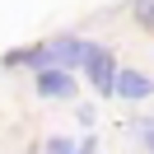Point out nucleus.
Here are the masks:
<instances>
[{
  "label": "nucleus",
  "instance_id": "5",
  "mask_svg": "<svg viewBox=\"0 0 154 154\" xmlns=\"http://www.w3.org/2000/svg\"><path fill=\"white\" fill-rule=\"evenodd\" d=\"M135 23L140 28H154V0H135Z\"/></svg>",
  "mask_w": 154,
  "mask_h": 154
},
{
  "label": "nucleus",
  "instance_id": "8",
  "mask_svg": "<svg viewBox=\"0 0 154 154\" xmlns=\"http://www.w3.org/2000/svg\"><path fill=\"white\" fill-rule=\"evenodd\" d=\"M75 154H94V135H84V140L75 145Z\"/></svg>",
  "mask_w": 154,
  "mask_h": 154
},
{
  "label": "nucleus",
  "instance_id": "4",
  "mask_svg": "<svg viewBox=\"0 0 154 154\" xmlns=\"http://www.w3.org/2000/svg\"><path fill=\"white\" fill-rule=\"evenodd\" d=\"M112 94H122V98H145V94H154V79L145 75V70H117Z\"/></svg>",
  "mask_w": 154,
  "mask_h": 154
},
{
  "label": "nucleus",
  "instance_id": "1",
  "mask_svg": "<svg viewBox=\"0 0 154 154\" xmlns=\"http://www.w3.org/2000/svg\"><path fill=\"white\" fill-rule=\"evenodd\" d=\"M89 51H94V42H84V38H51L47 47H42V61H47V70H75V66H84L89 61Z\"/></svg>",
  "mask_w": 154,
  "mask_h": 154
},
{
  "label": "nucleus",
  "instance_id": "7",
  "mask_svg": "<svg viewBox=\"0 0 154 154\" xmlns=\"http://www.w3.org/2000/svg\"><path fill=\"white\" fill-rule=\"evenodd\" d=\"M47 154H75V145H70V140H61V135H56V140H47Z\"/></svg>",
  "mask_w": 154,
  "mask_h": 154
},
{
  "label": "nucleus",
  "instance_id": "3",
  "mask_svg": "<svg viewBox=\"0 0 154 154\" xmlns=\"http://www.w3.org/2000/svg\"><path fill=\"white\" fill-rule=\"evenodd\" d=\"M38 94L42 98H75V75H66V70H38Z\"/></svg>",
  "mask_w": 154,
  "mask_h": 154
},
{
  "label": "nucleus",
  "instance_id": "2",
  "mask_svg": "<svg viewBox=\"0 0 154 154\" xmlns=\"http://www.w3.org/2000/svg\"><path fill=\"white\" fill-rule=\"evenodd\" d=\"M84 66H89V79H94L98 94H112V84H117V61H112V51H107V47H94Z\"/></svg>",
  "mask_w": 154,
  "mask_h": 154
},
{
  "label": "nucleus",
  "instance_id": "6",
  "mask_svg": "<svg viewBox=\"0 0 154 154\" xmlns=\"http://www.w3.org/2000/svg\"><path fill=\"white\" fill-rule=\"evenodd\" d=\"M135 135H140V145H145V149H154V117H145V122L135 126Z\"/></svg>",
  "mask_w": 154,
  "mask_h": 154
}]
</instances>
